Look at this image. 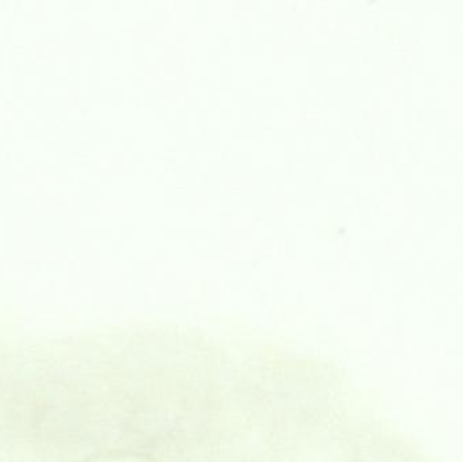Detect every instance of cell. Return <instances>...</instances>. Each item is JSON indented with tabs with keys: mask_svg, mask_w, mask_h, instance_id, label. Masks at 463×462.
I'll list each match as a JSON object with an SVG mask.
<instances>
[{
	"mask_svg": "<svg viewBox=\"0 0 463 462\" xmlns=\"http://www.w3.org/2000/svg\"><path fill=\"white\" fill-rule=\"evenodd\" d=\"M86 462H155L148 455L138 452H110Z\"/></svg>",
	"mask_w": 463,
	"mask_h": 462,
	"instance_id": "1",
	"label": "cell"
}]
</instances>
